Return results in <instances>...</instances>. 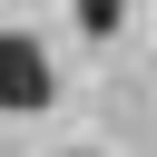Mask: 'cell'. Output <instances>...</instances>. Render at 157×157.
Listing matches in <instances>:
<instances>
[{
	"label": "cell",
	"mask_w": 157,
	"mask_h": 157,
	"mask_svg": "<svg viewBox=\"0 0 157 157\" xmlns=\"http://www.w3.org/2000/svg\"><path fill=\"white\" fill-rule=\"evenodd\" d=\"M59 98V78H49V49L29 39V29H0V108L10 118H39Z\"/></svg>",
	"instance_id": "6da1fadb"
},
{
	"label": "cell",
	"mask_w": 157,
	"mask_h": 157,
	"mask_svg": "<svg viewBox=\"0 0 157 157\" xmlns=\"http://www.w3.org/2000/svg\"><path fill=\"white\" fill-rule=\"evenodd\" d=\"M59 157H98V147H59Z\"/></svg>",
	"instance_id": "3957f363"
},
{
	"label": "cell",
	"mask_w": 157,
	"mask_h": 157,
	"mask_svg": "<svg viewBox=\"0 0 157 157\" xmlns=\"http://www.w3.org/2000/svg\"><path fill=\"white\" fill-rule=\"evenodd\" d=\"M69 10H78V29H88V39H108V29L128 20V0H69Z\"/></svg>",
	"instance_id": "7a4b0ae2"
}]
</instances>
